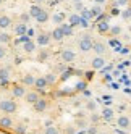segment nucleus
I'll return each mask as SVG.
<instances>
[{
  "instance_id": "b1692460",
  "label": "nucleus",
  "mask_w": 131,
  "mask_h": 134,
  "mask_svg": "<svg viewBox=\"0 0 131 134\" xmlns=\"http://www.w3.org/2000/svg\"><path fill=\"white\" fill-rule=\"evenodd\" d=\"M34 82H36V78H34L32 74L28 73V74H24V76H23V84H24V86H28V87L34 86Z\"/></svg>"
},
{
  "instance_id": "a19ab883",
  "label": "nucleus",
  "mask_w": 131,
  "mask_h": 134,
  "mask_svg": "<svg viewBox=\"0 0 131 134\" xmlns=\"http://www.w3.org/2000/svg\"><path fill=\"white\" fill-rule=\"evenodd\" d=\"M83 2H74V10H78V12H81L83 10Z\"/></svg>"
},
{
  "instance_id": "f8f14e48",
  "label": "nucleus",
  "mask_w": 131,
  "mask_h": 134,
  "mask_svg": "<svg viewBox=\"0 0 131 134\" xmlns=\"http://www.w3.org/2000/svg\"><path fill=\"white\" fill-rule=\"evenodd\" d=\"M92 50L96 52V55H104L105 50H107V45L104 42H100V41H96L94 45H92Z\"/></svg>"
},
{
  "instance_id": "49530a36",
  "label": "nucleus",
  "mask_w": 131,
  "mask_h": 134,
  "mask_svg": "<svg viewBox=\"0 0 131 134\" xmlns=\"http://www.w3.org/2000/svg\"><path fill=\"white\" fill-rule=\"evenodd\" d=\"M76 123H78V126H81V128L84 126V124H86V121H84V120H83V121H81V120H78Z\"/></svg>"
},
{
  "instance_id": "423d86ee",
  "label": "nucleus",
  "mask_w": 131,
  "mask_h": 134,
  "mask_svg": "<svg viewBox=\"0 0 131 134\" xmlns=\"http://www.w3.org/2000/svg\"><path fill=\"white\" fill-rule=\"evenodd\" d=\"M60 57H62V62H63V63H71V62H74V58H76L74 52H73V50H70V49L62 50Z\"/></svg>"
},
{
  "instance_id": "20e7f679",
  "label": "nucleus",
  "mask_w": 131,
  "mask_h": 134,
  "mask_svg": "<svg viewBox=\"0 0 131 134\" xmlns=\"http://www.w3.org/2000/svg\"><path fill=\"white\" fill-rule=\"evenodd\" d=\"M34 107V110L36 111H39V113H44L45 110H47V107H49V102H47V99H44V97H39L37 99V102L32 105Z\"/></svg>"
},
{
  "instance_id": "39448f33",
  "label": "nucleus",
  "mask_w": 131,
  "mask_h": 134,
  "mask_svg": "<svg viewBox=\"0 0 131 134\" xmlns=\"http://www.w3.org/2000/svg\"><path fill=\"white\" fill-rule=\"evenodd\" d=\"M26 92H28V91H26V86H24V84H16V86H13V87H12L13 97H18V99L24 97Z\"/></svg>"
},
{
  "instance_id": "09e8293b",
  "label": "nucleus",
  "mask_w": 131,
  "mask_h": 134,
  "mask_svg": "<svg viewBox=\"0 0 131 134\" xmlns=\"http://www.w3.org/2000/svg\"><path fill=\"white\" fill-rule=\"evenodd\" d=\"M32 2H34V3H39V5H41V3L44 2V0H32Z\"/></svg>"
},
{
  "instance_id": "6e6552de",
  "label": "nucleus",
  "mask_w": 131,
  "mask_h": 134,
  "mask_svg": "<svg viewBox=\"0 0 131 134\" xmlns=\"http://www.w3.org/2000/svg\"><path fill=\"white\" fill-rule=\"evenodd\" d=\"M39 97H41V95H39V91H28L26 95H24V100L29 103V105H34Z\"/></svg>"
},
{
  "instance_id": "79ce46f5",
  "label": "nucleus",
  "mask_w": 131,
  "mask_h": 134,
  "mask_svg": "<svg viewBox=\"0 0 131 134\" xmlns=\"http://www.w3.org/2000/svg\"><path fill=\"white\" fill-rule=\"evenodd\" d=\"M91 121H92V123H97V121H99V115H96L94 111H92V115H91Z\"/></svg>"
},
{
  "instance_id": "4c0bfd02",
  "label": "nucleus",
  "mask_w": 131,
  "mask_h": 134,
  "mask_svg": "<svg viewBox=\"0 0 131 134\" xmlns=\"http://www.w3.org/2000/svg\"><path fill=\"white\" fill-rule=\"evenodd\" d=\"M110 45H112V47H117V50L121 49V45H120V42H118L117 39H112V41H110Z\"/></svg>"
},
{
  "instance_id": "a211bd4d",
  "label": "nucleus",
  "mask_w": 131,
  "mask_h": 134,
  "mask_svg": "<svg viewBox=\"0 0 131 134\" xmlns=\"http://www.w3.org/2000/svg\"><path fill=\"white\" fill-rule=\"evenodd\" d=\"M23 50L26 52V53H34L36 52V42L34 41H26L24 44H23Z\"/></svg>"
},
{
  "instance_id": "dca6fc26",
  "label": "nucleus",
  "mask_w": 131,
  "mask_h": 134,
  "mask_svg": "<svg viewBox=\"0 0 131 134\" xmlns=\"http://www.w3.org/2000/svg\"><path fill=\"white\" fill-rule=\"evenodd\" d=\"M42 10H44V8H42L39 3H34V5H31V8H29V12H28V13H29V16H31V18H34V20H36L37 15H39Z\"/></svg>"
},
{
  "instance_id": "9b49d317",
  "label": "nucleus",
  "mask_w": 131,
  "mask_h": 134,
  "mask_svg": "<svg viewBox=\"0 0 131 134\" xmlns=\"http://www.w3.org/2000/svg\"><path fill=\"white\" fill-rule=\"evenodd\" d=\"M0 126L5 128V129H10V128L15 126V123H13V120L10 118V115H3V116L0 118Z\"/></svg>"
},
{
  "instance_id": "4468645a",
  "label": "nucleus",
  "mask_w": 131,
  "mask_h": 134,
  "mask_svg": "<svg viewBox=\"0 0 131 134\" xmlns=\"http://www.w3.org/2000/svg\"><path fill=\"white\" fill-rule=\"evenodd\" d=\"M8 79H10V68L2 66V68H0V82H2V84H7Z\"/></svg>"
},
{
  "instance_id": "72a5a7b5",
  "label": "nucleus",
  "mask_w": 131,
  "mask_h": 134,
  "mask_svg": "<svg viewBox=\"0 0 131 134\" xmlns=\"http://www.w3.org/2000/svg\"><path fill=\"white\" fill-rule=\"evenodd\" d=\"M121 18H123V20H131V7H128L126 10L121 12Z\"/></svg>"
},
{
  "instance_id": "ea45409f",
  "label": "nucleus",
  "mask_w": 131,
  "mask_h": 134,
  "mask_svg": "<svg viewBox=\"0 0 131 134\" xmlns=\"http://www.w3.org/2000/svg\"><path fill=\"white\" fill-rule=\"evenodd\" d=\"M79 26H81V27H89V21H88V20H84V18H81Z\"/></svg>"
},
{
  "instance_id": "0eeeda50",
  "label": "nucleus",
  "mask_w": 131,
  "mask_h": 134,
  "mask_svg": "<svg viewBox=\"0 0 131 134\" xmlns=\"http://www.w3.org/2000/svg\"><path fill=\"white\" fill-rule=\"evenodd\" d=\"M117 126L121 128V129H129V126H131L129 116H126V115H120L118 120H117Z\"/></svg>"
},
{
  "instance_id": "c756f323",
  "label": "nucleus",
  "mask_w": 131,
  "mask_h": 134,
  "mask_svg": "<svg viewBox=\"0 0 131 134\" xmlns=\"http://www.w3.org/2000/svg\"><path fill=\"white\" fill-rule=\"evenodd\" d=\"M49 55H50V53H49L47 49H42L39 53H37V58H39L41 62H44V60H47V58H49Z\"/></svg>"
},
{
  "instance_id": "2eb2a0df",
  "label": "nucleus",
  "mask_w": 131,
  "mask_h": 134,
  "mask_svg": "<svg viewBox=\"0 0 131 134\" xmlns=\"http://www.w3.org/2000/svg\"><path fill=\"white\" fill-rule=\"evenodd\" d=\"M50 36H52V39H53V41H57V42H60L63 37H65V34H63V31H62V27H60V26L55 27V29L50 32Z\"/></svg>"
},
{
  "instance_id": "58836bf2",
  "label": "nucleus",
  "mask_w": 131,
  "mask_h": 134,
  "mask_svg": "<svg viewBox=\"0 0 131 134\" xmlns=\"http://www.w3.org/2000/svg\"><path fill=\"white\" fill-rule=\"evenodd\" d=\"M5 55H7V49H5L3 45H0V60L5 58Z\"/></svg>"
},
{
  "instance_id": "1a4fd4ad",
  "label": "nucleus",
  "mask_w": 131,
  "mask_h": 134,
  "mask_svg": "<svg viewBox=\"0 0 131 134\" xmlns=\"http://www.w3.org/2000/svg\"><path fill=\"white\" fill-rule=\"evenodd\" d=\"M91 66H92V70H102L105 66V58L102 55H96L92 63H91Z\"/></svg>"
},
{
  "instance_id": "f3484780",
  "label": "nucleus",
  "mask_w": 131,
  "mask_h": 134,
  "mask_svg": "<svg viewBox=\"0 0 131 134\" xmlns=\"http://www.w3.org/2000/svg\"><path fill=\"white\" fill-rule=\"evenodd\" d=\"M97 31H99L100 34H105V32H108V31H110V24H108V21H107V20H102V21H99V23H97Z\"/></svg>"
},
{
  "instance_id": "412c9836",
  "label": "nucleus",
  "mask_w": 131,
  "mask_h": 134,
  "mask_svg": "<svg viewBox=\"0 0 131 134\" xmlns=\"http://www.w3.org/2000/svg\"><path fill=\"white\" fill-rule=\"evenodd\" d=\"M26 31H28V27H26V23H18L16 26H15V34L16 36H24L26 34Z\"/></svg>"
},
{
  "instance_id": "6ab92c4d",
  "label": "nucleus",
  "mask_w": 131,
  "mask_h": 134,
  "mask_svg": "<svg viewBox=\"0 0 131 134\" xmlns=\"http://www.w3.org/2000/svg\"><path fill=\"white\" fill-rule=\"evenodd\" d=\"M79 21H81V15H78V13H71V15L68 16V23H70L73 27L79 26Z\"/></svg>"
},
{
  "instance_id": "2f4dec72",
  "label": "nucleus",
  "mask_w": 131,
  "mask_h": 134,
  "mask_svg": "<svg viewBox=\"0 0 131 134\" xmlns=\"http://www.w3.org/2000/svg\"><path fill=\"white\" fill-rule=\"evenodd\" d=\"M44 134H58V129L50 124V126H45V131H44Z\"/></svg>"
},
{
  "instance_id": "cd10ccee",
  "label": "nucleus",
  "mask_w": 131,
  "mask_h": 134,
  "mask_svg": "<svg viewBox=\"0 0 131 134\" xmlns=\"http://www.w3.org/2000/svg\"><path fill=\"white\" fill-rule=\"evenodd\" d=\"M52 21H53V23H57V24L60 26V24L65 21V15H63V13H55V15L52 16Z\"/></svg>"
},
{
  "instance_id": "603ef678",
  "label": "nucleus",
  "mask_w": 131,
  "mask_h": 134,
  "mask_svg": "<svg viewBox=\"0 0 131 134\" xmlns=\"http://www.w3.org/2000/svg\"><path fill=\"white\" fill-rule=\"evenodd\" d=\"M97 134H107V132H97Z\"/></svg>"
},
{
  "instance_id": "de8ad7c7",
  "label": "nucleus",
  "mask_w": 131,
  "mask_h": 134,
  "mask_svg": "<svg viewBox=\"0 0 131 134\" xmlns=\"http://www.w3.org/2000/svg\"><path fill=\"white\" fill-rule=\"evenodd\" d=\"M107 0H94V3H99V5H104Z\"/></svg>"
},
{
  "instance_id": "ddd939ff",
  "label": "nucleus",
  "mask_w": 131,
  "mask_h": 134,
  "mask_svg": "<svg viewBox=\"0 0 131 134\" xmlns=\"http://www.w3.org/2000/svg\"><path fill=\"white\" fill-rule=\"evenodd\" d=\"M10 26H12V18L8 15H0V29L7 31Z\"/></svg>"
},
{
  "instance_id": "9d476101",
  "label": "nucleus",
  "mask_w": 131,
  "mask_h": 134,
  "mask_svg": "<svg viewBox=\"0 0 131 134\" xmlns=\"http://www.w3.org/2000/svg\"><path fill=\"white\" fill-rule=\"evenodd\" d=\"M49 86V82H47V79H45V76H39V78H36V82H34V87L37 89V91H44L45 87Z\"/></svg>"
},
{
  "instance_id": "f03ea898",
  "label": "nucleus",
  "mask_w": 131,
  "mask_h": 134,
  "mask_svg": "<svg viewBox=\"0 0 131 134\" xmlns=\"http://www.w3.org/2000/svg\"><path fill=\"white\" fill-rule=\"evenodd\" d=\"M92 45H94V41H92V37L89 36V34H84L81 39H79V42H78V47H79V50L81 52H89V50H92Z\"/></svg>"
},
{
  "instance_id": "a18cd8bd",
  "label": "nucleus",
  "mask_w": 131,
  "mask_h": 134,
  "mask_svg": "<svg viewBox=\"0 0 131 134\" xmlns=\"http://www.w3.org/2000/svg\"><path fill=\"white\" fill-rule=\"evenodd\" d=\"M84 87H86V84H84V82H79V84L76 86V89H78V91H84Z\"/></svg>"
},
{
  "instance_id": "5fc2aeb1",
  "label": "nucleus",
  "mask_w": 131,
  "mask_h": 134,
  "mask_svg": "<svg viewBox=\"0 0 131 134\" xmlns=\"http://www.w3.org/2000/svg\"><path fill=\"white\" fill-rule=\"evenodd\" d=\"M129 32H131V26H129Z\"/></svg>"
},
{
  "instance_id": "bb28decb",
  "label": "nucleus",
  "mask_w": 131,
  "mask_h": 134,
  "mask_svg": "<svg viewBox=\"0 0 131 134\" xmlns=\"http://www.w3.org/2000/svg\"><path fill=\"white\" fill-rule=\"evenodd\" d=\"M13 129H15V134H26V132H28V128H26L24 123H18V124H15Z\"/></svg>"
},
{
  "instance_id": "864d4df0",
  "label": "nucleus",
  "mask_w": 131,
  "mask_h": 134,
  "mask_svg": "<svg viewBox=\"0 0 131 134\" xmlns=\"http://www.w3.org/2000/svg\"><path fill=\"white\" fill-rule=\"evenodd\" d=\"M2 2H3V0H0V5H2Z\"/></svg>"
},
{
  "instance_id": "8fccbe9b",
  "label": "nucleus",
  "mask_w": 131,
  "mask_h": 134,
  "mask_svg": "<svg viewBox=\"0 0 131 134\" xmlns=\"http://www.w3.org/2000/svg\"><path fill=\"white\" fill-rule=\"evenodd\" d=\"M0 134H12V132H8V131H7V129H5V131H3V132H0Z\"/></svg>"
},
{
  "instance_id": "7c9ffc66",
  "label": "nucleus",
  "mask_w": 131,
  "mask_h": 134,
  "mask_svg": "<svg viewBox=\"0 0 131 134\" xmlns=\"http://www.w3.org/2000/svg\"><path fill=\"white\" fill-rule=\"evenodd\" d=\"M86 108H88L89 111H96V108H97V103H96L94 100H88V102H86Z\"/></svg>"
},
{
  "instance_id": "37998d69",
  "label": "nucleus",
  "mask_w": 131,
  "mask_h": 134,
  "mask_svg": "<svg viewBox=\"0 0 131 134\" xmlns=\"http://www.w3.org/2000/svg\"><path fill=\"white\" fill-rule=\"evenodd\" d=\"M88 134H97V128H96V126H91V128L88 129Z\"/></svg>"
},
{
  "instance_id": "3c124183",
  "label": "nucleus",
  "mask_w": 131,
  "mask_h": 134,
  "mask_svg": "<svg viewBox=\"0 0 131 134\" xmlns=\"http://www.w3.org/2000/svg\"><path fill=\"white\" fill-rule=\"evenodd\" d=\"M74 2H83V0H73V3H74Z\"/></svg>"
},
{
  "instance_id": "f704fd0d",
  "label": "nucleus",
  "mask_w": 131,
  "mask_h": 134,
  "mask_svg": "<svg viewBox=\"0 0 131 134\" xmlns=\"http://www.w3.org/2000/svg\"><path fill=\"white\" fill-rule=\"evenodd\" d=\"M108 32H110L112 36H120V32H121V27H120V26H112Z\"/></svg>"
},
{
  "instance_id": "c85d7f7f",
  "label": "nucleus",
  "mask_w": 131,
  "mask_h": 134,
  "mask_svg": "<svg viewBox=\"0 0 131 134\" xmlns=\"http://www.w3.org/2000/svg\"><path fill=\"white\" fill-rule=\"evenodd\" d=\"M81 18H84V20H92V18H94V15H92V12L91 10H88V8H83L81 10Z\"/></svg>"
},
{
  "instance_id": "473e14b6",
  "label": "nucleus",
  "mask_w": 131,
  "mask_h": 134,
  "mask_svg": "<svg viewBox=\"0 0 131 134\" xmlns=\"http://www.w3.org/2000/svg\"><path fill=\"white\" fill-rule=\"evenodd\" d=\"M45 79H47V82H49V86H50V84H55V82H57V76L52 74V73H49V74H45Z\"/></svg>"
},
{
  "instance_id": "393cba45",
  "label": "nucleus",
  "mask_w": 131,
  "mask_h": 134,
  "mask_svg": "<svg viewBox=\"0 0 131 134\" xmlns=\"http://www.w3.org/2000/svg\"><path fill=\"white\" fill-rule=\"evenodd\" d=\"M60 27H62V31H63L65 37H67V36H73V26H71L70 23H62Z\"/></svg>"
},
{
  "instance_id": "a878e982",
  "label": "nucleus",
  "mask_w": 131,
  "mask_h": 134,
  "mask_svg": "<svg viewBox=\"0 0 131 134\" xmlns=\"http://www.w3.org/2000/svg\"><path fill=\"white\" fill-rule=\"evenodd\" d=\"M91 12L94 15V18H99L100 15H104V8H102V5H99V3H94V7L91 8Z\"/></svg>"
},
{
  "instance_id": "7ed1b4c3",
  "label": "nucleus",
  "mask_w": 131,
  "mask_h": 134,
  "mask_svg": "<svg viewBox=\"0 0 131 134\" xmlns=\"http://www.w3.org/2000/svg\"><path fill=\"white\" fill-rule=\"evenodd\" d=\"M50 41H52V36H50L49 32H42V34L37 36L36 44L39 45V47H47V45L50 44Z\"/></svg>"
},
{
  "instance_id": "6e6d98bb",
  "label": "nucleus",
  "mask_w": 131,
  "mask_h": 134,
  "mask_svg": "<svg viewBox=\"0 0 131 134\" xmlns=\"http://www.w3.org/2000/svg\"><path fill=\"white\" fill-rule=\"evenodd\" d=\"M0 45H2V44H0Z\"/></svg>"
},
{
  "instance_id": "c9c22d12",
  "label": "nucleus",
  "mask_w": 131,
  "mask_h": 134,
  "mask_svg": "<svg viewBox=\"0 0 131 134\" xmlns=\"http://www.w3.org/2000/svg\"><path fill=\"white\" fill-rule=\"evenodd\" d=\"M29 20H31L29 13H23V15H20V21H21V23H28Z\"/></svg>"
},
{
  "instance_id": "e433bc0d",
  "label": "nucleus",
  "mask_w": 131,
  "mask_h": 134,
  "mask_svg": "<svg viewBox=\"0 0 131 134\" xmlns=\"http://www.w3.org/2000/svg\"><path fill=\"white\" fill-rule=\"evenodd\" d=\"M129 3V0H115V5L117 7H126Z\"/></svg>"
},
{
  "instance_id": "f257e3e1",
  "label": "nucleus",
  "mask_w": 131,
  "mask_h": 134,
  "mask_svg": "<svg viewBox=\"0 0 131 134\" xmlns=\"http://www.w3.org/2000/svg\"><path fill=\"white\" fill-rule=\"evenodd\" d=\"M18 110V105L15 100L12 99H3V100H0V111L5 113V115H12Z\"/></svg>"
},
{
  "instance_id": "4be33fe9",
  "label": "nucleus",
  "mask_w": 131,
  "mask_h": 134,
  "mask_svg": "<svg viewBox=\"0 0 131 134\" xmlns=\"http://www.w3.org/2000/svg\"><path fill=\"white\" fill-rule=\"evenodd\" d=\"M36 21L39 23V24H44V23H47V21H49V12H47V10H42L39 15H37Z\"/></svg>"
},
{
  "instance_id": "c03bdc74",
  "label": "nucleus",
  "mask_w": 131,
  "mask_h": 134,
  "mask_svg": "<svg viewBox=\"0 0 131 134\" xmlns=\"http://www.w3.org/2000/svg\"><path fill=\"white\" fill-rule=\"evenodd\" d=\"M26 36H29V37H32V36H34V29H32V27H28Z\"/></svg>"
},
{
  "instance_id": "5701e85b",
  "label": "nucleus",
  "mask_w": 131,
  "mask_h": 134,
  "mask_svg": "<svg viewBox=\"0 0 131 134\" xmlns=\"http://www.w3.org/2000/svg\"><path fill=\"white\" fill-rule=\"evenodd\" d=\"M10 42H12V36L8 34L7 31L2 29V32H0V44H2V45H7V44H10Z\"/></svg>"
},
{
  "instance_id": "aec40b11",
  "label": "nucleus",
  "mask_w": 131,
  "mask_h": 134,
  "mask_svg": "<svg viewBox=\"0 0 131 134\" xmlns=\"http://www.w3.org/2000/svg\"><path fill=\"white\" fill-rule=\"evenodd\" d=\"M113 116H115V111L112 110L110 107H105L104 110H102V118H104V120L110 121V120H113Z\"/></svg>"
}]
</instances>
